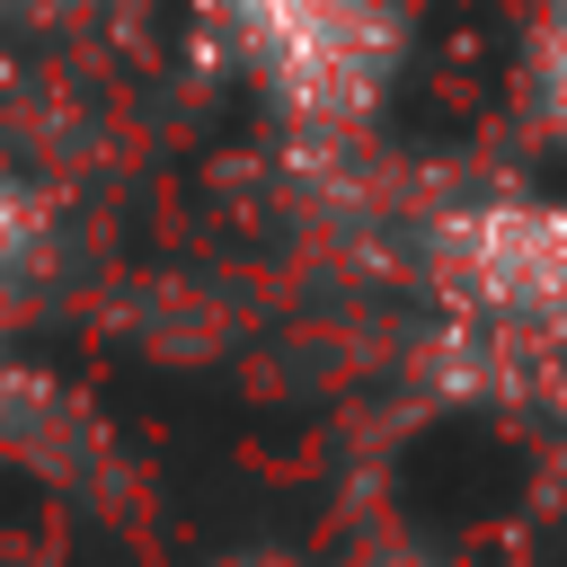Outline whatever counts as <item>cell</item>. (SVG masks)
Masks as SVG:
<instances>
[{
	"label": "cell",
	"instance_id": "1",
	"mask_svg": "<svg viewBox=\"0 0 567 567\" xmlns=\"http://www.w3.org/2000/svg\"><path fill=\"white\" fill-rule=\"evenodd\" d=\"M434 275L496 328H567V195H470L434 221Z\"/></svg>",
	"mask_w": 567,
	"mask_h": 567
},
{
	"label": "cell",
	"instance_id": "2",
	"mask_svg": "<svg viewBox=\"0 0 567 567\" xmlns=\"http://www.w3.org/2000/svg\"><path fill=\"white\" fill-rule=\"evenodd\" d=\"M257 44L266 80L301 115H363L390 80L399 27L381 0H221Z\"/></svg>",
	"mask_w": 567,
	"mask_h": 567
},
{
	"label": "cell",
	"instance_id": "3",
	"mask_svg": "<svg viewBox=\"0 0 567 567\" xmlns=\"http://www.w3.org/2000/svg\"><path fill=\"white\" fill-rule=\"evenodd\" d=\"M532 97H540V124L567 142V0H540V27H532Z\"/></svg>",
	"mask_w": 567,
	"mask_h": 567
},
{
	"label": "cell",
	"instance_id": "4",
	"mask_svg": "<svg viewBox=\"0 0 567 567\" xmlns=\"http://www.w3.org/2000/svg\"><path fill=\"white\" fill-rule=\"evenodd\" d=\"M0 239H9V195H0Z\"/></svg>",
	"mask_w": 567,
	"mask_h": 567
}]
</instances>
